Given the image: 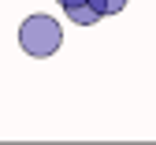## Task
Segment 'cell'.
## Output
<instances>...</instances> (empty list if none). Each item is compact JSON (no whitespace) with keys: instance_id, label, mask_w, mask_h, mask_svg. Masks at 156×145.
<instances>
[{"instance_id":"cell-1","label":"cell","mask_w":156,"mask_h":145,"mask_svg":"<svg viewBox=\"0 0 156 145\" xmlns=\"http://www.w3.org/2000/svg\"><path fill=\"white\" fill-rule=\"evenodd\" d=\"M19 45H23L30 56L45 60V56H52L63 45V26L56 23L52 15H30L26 23L19 26Z\"/></svg>"},{"instance_id":"cell-2","label":"cell","mask_w":156,"mask_h":145,"mask_svg":"<svg viewBox=\"0 0 156 145\" xmlns=\"http://www.w3.org/2000/svg\"><path fill=\"white\" fill-rule=\"evenodd\" d=\"M67 19L78 23V26H93L97 19H101V11H97L93 4H78V8H67Z\"/></svg>"},{"instance_id":"cell-3","label":"cell","mask_w":156,"mask_h":145,"mask_svg":"<svg viewBox=\"0 0 156 145\" xmlns=\"http://www.w3.org/2000/svg\"><path fill=\"white\" fill-rule=\"evenodd\" d=\"M93 8L101 11V19H104V15H115V11H123V8H126V0H93Z\"/></svg>"},{"instance_id":"cell-4","label":"cell","mask_w":156,"mask_h":145,"mask_svg":"<svg viewBox=\"0 0 156 145\" xmlns=\"http://www.w3.org/2000/svg\"><path fill=\"white\" fill-rule=\"evenodd\" d=\"M56 4H63V11H67V8H78V4H93V0H56Z\"/></svg>"}]
</instances>
